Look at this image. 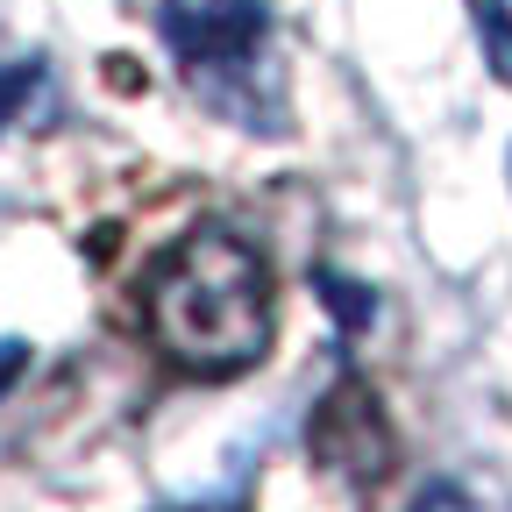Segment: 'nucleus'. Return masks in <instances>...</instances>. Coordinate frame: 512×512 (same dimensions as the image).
I'll return each instance as SVG.
<instances>
[{"mask_svg":"<svg viewBox=\"0 0 512 512\" xmlns=\"http://www.w3.org/2000/svg\"><path fill=\"white\" fill-rule=\"evenodd\" d=\"M470 22H477V43H484V64L491 79L512 86V0H463Z\"/></svg>","mask_w":512,"mask_h":512,"instance_id":"obj_4","label":"nucleus"},{"mask_svg":"<svg viewBox=\"0 0 512 512\" xmlns=\"http://www.w3.org/2000/svg\"><path fill=\"white\" fill-rule=\"evenodd\" d=\"M143 328L185 377H242L264 363L278 335V292L271 264L235 228L207 221L178 235L143 285Z\"/></svg>","mask_w":512,"mask_h":512,"instance_id":"obj_1","label":"nucleus"},{"mask_svg":"<svg viewBox=\"0 0 512 512\" xmlns=\"http://www.w3.org/2000/svg\"><path fill=\"white\" fill-rule=\"evenodd\" d=\"M22 363H29V349H22L15 335H0V392H8V384L22 377Z\"/></svg>","mask_w":512,"mask_h":512,"instance_id":"obj_6","label":"nucleus"},{"mask_svg":"<svg viewBox=\"0 0 512 512\" xmlns=\"http://www.w3.org/2000/svg\"><path fill=\"white\" fill-rule=\"evenodd\" d=\"M36 93H43V64H36V57L8 64V72H0V128H8V121H15Z\"/></svg>","mask_w":512,"mask_h":512,"instance_id":"obj_5","label":"nucleus"},{"mask_svg":"<svg viewBox=\"0 0 512 512\" xmlns=\"http://www.w3.org/2000/svg\"><path fill=\"white\" fill-rule=\"evenodd\" d=\"M171 57L207 100L235 107V86L264 64L271 43V0H164L157 8Z\"/></svg>","mask_w":512,"mask_h":512,"instance_id":"obj_2","label":"nucleus"},{"mask_svg":"<svg viewBox=\"0 0 512 512\" xmlns=\"http://www.w3.org/2000/svg\"><path fill=\"white\" fill-rule=\"evenodd\" d=\"M313 456L356 477V484H377V477H392V456H399V441H392V420H384L377 392L370 384H335L328 399H320L313 413Z\"/></svg>","mask_w":512,"mask_h":512,"instance_id":"obj_3","label":"nucleus"}]
</instances>
